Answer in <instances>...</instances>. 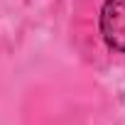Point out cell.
I'll return each instance as SVG.
<instances>
[{
    "mask_svg": "<svg viewBox=\"0 0 125 125\" xmlns=\"http://www.w3.org/2000/svg\"><path fill=\"white\" fill-rule=\"evenodd\" d=\"M101 34L108 47L125 52V0H105L101 10Z\"/></svg>",
    "mask_w": 125,
    "mask_h": 125,
    "instance_id": "6da1fadb",
    "label": "cell"
}]
</instances>
